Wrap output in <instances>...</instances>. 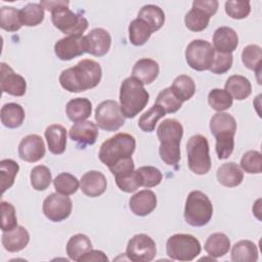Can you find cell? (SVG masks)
<instances>
[{"instance_id": "ab89813d", "label": "cell", "mask_w": 262, "mask_h": 262, "mask_svg": "<svg viewBox=\"0 0 262 262\" xmlns=\"http://www.w3.org/2000/svg\"><path fill=\"white\" fill-rule=\"evenodd\" d=\"M53 185L56 192L63 195H71L78 190L80 182L74 175L63 172L54 178Z\"/></svg>"}, {"instance_id": "9c48e42d", "label": "cell", "mask_w": 262, "mask_h": 262, "mask_svg": "<svg viewBox=\"0 0 262 262\" xmlns=\"http://www.w3.org/2000/svg\"><path fill=\"white\" fill-rule=\"evenodd\" d=\"M215 57V49L211 43L203 39L192 40L185 49L187 64L199 72L209 70Z\"/></svg>"}, {"instance_id": "44dd1931", "label": "cell", "mask_w": 262, "mask_h": 262, "mask_svg": "<svg viewBox=\"0 0 262 262\" xmlns=\"http://www.w3.org/2000/svg\"><path fill=\"white\" fill-rule=\"evenodd\" d=\"M1 242L6 251L15 253L24 250L28 246L30 234L24 226L17 225L14 229L3 232Z\"/></svg>"}, {"instance_id": "4fadbf2b", "label": "cell", "mask_w": 262, "mask_h": 262, "mask_svg": "<svg viewBox=\"0 0 262 262\" xmlns=\"http://www.w3.org/2000/svg\"><path fill=\"white\" fill-rule=\"evenodd\" d=\"M54 52L60 60H71L87 52V41L83 35H71L59 39L54 45Z\"/></svg>"}, {"instance_id": "6da1fadb", "label": "cell", "mask_w": 262, "mask_h": 262, "mask_svg": "<svg viewBox=\"0 0 262 262\" xmlns=\"http://www.w3.org/2000/svg\"><path fill=\"white\" fill-rule=\"evenodd\" d=\"M102 76L100 64L93 59H82L76 66L63 70L59 76L60 86L72 93L96 87Z\"/></svg>"}, {"instance_id": "d6986e66", "label": "cell", "mask_w": 262, "mask_h": 262, "mask_svg": "<svg viewBox=\"0 0 262 262\" xmlns=\"http://www.w3.org/2000/svg\"><path fill=\"white\" fill-rule=\"evenodd\" d=\"M106 178L99 171H89L86 172L80 182L82 192L90 198H96L101 195L106 190Z\"/></svg>"}, {"instance_id": "db71d44e", "label": "cell", "mask_w": 262, "mask_h": 262, "mask_svg": "<svg viewBox=\"0 0 262 262\" xmlns=\"http://www.w3.org/2000/svg\"><path fill=\"white\" fill-rule=\"evenodd\" d=\"M79 261L80 262H84V261H87V262H89V261H94V262L103 261V262H106V261H108V258L106 257V255L102 251L90 250L84 256H82Z\"/></svg>"}, {"instance_id": "f546056e", "label": "cell", "mask_w": 262, "mask_h": 262, "mask_svg": "<svg viewBox=\"0 0 262 262\" xmlns=\"http://www.w3.org/2000/svg\"><path fill=\"white\" fill-rule=\"evenodd\" d=\"M230 239L222 232L212 233L205 243L206 252L213 258H219L228 253Z\"/></svg>"}, {"instance_id": "484cf974", "label": "cell", "mask_w": 262, "mask_h": 262, "mask_svg": "<svg viewBox=\"0 0 262 262\" xmlns=\"http://www.w3.org/2000/svg\"><path fill=\"white\" fill-rule=\"evenodd\" d=\"M25 116V111L18 103L8 102L1 107V123L7 128L15 129L20 127L24 123Z\"/></svg>"}, {"instance_id": "ba28073f", "label": "cell", "mask_w": 262, "mask_h": 262, "mask_svg": "<svg viewBox=\"0 0 262 262\" xmlns=\"http://www.w3.org/2000/svg\"><path fill=\"white\" fill-rule=\"evenodd\" d=\"M200 241L186 233H177L170 236L166 244L167 255L172 260L191 261L201 253Z\"/></svg>"}, {"instance_id": "74e56055", "label": "cell", "mask_w": 262, "mask_h": 262, "mask_svg": "<svg viewBox=\"0 0 262 262\" xmlns=\"http://www.w3.org/2000/svg\"><path fill=\"white\" fill-rule=\"evenodd\" d=\"M18 170V164L11 159H4L0 162V180L2 193H4L13 185Z\"/></svg>"}, {"instance_id": "b9f144b4", "label": "cell", "mask_w": 262, "mask_h": 262, "mask_svg": "<svg viewBox=\"0 0 262 262\" xmlns=\"http://www.w3.org/2000/svg\"><path fill=\"white\" fill-rule=\"evenodd\" d=\"M30 179L33 188L41 191L49 187L52 180V176L48 167L44 165H38L32 169Z\"/></svg>"}, {"instance_id": "f35d334b", "label": "cell", "mask_w": 262, "mask_h": 262, "mask_svg": "<svg viewBox=\"0 0 262 262\" xmlns=\"http://www.w3.org/2000/svg\"><path fill=\"white\" fill-rule=\"evenodd\" d=\"M262 50L261 47L255 44L246 46L242 52V60L246 68L256 72L257 75L261 72Z\"/></svg>"}, {"instance_id": "816d5d0a", "label": "cell", "mask_w": 262, "mask_h": 262, "mask_svg": "<svg viewBox=\"0 0 262 262\" xmlns=\"http://www.w3.org/2000/svg\"><path fill=\"white\" fill-rule=\"evenodd\" d=\"M233 62V56L231 53H219L215 54L213 63L209 69L211 73L221 75L228 72L231 69Z\"/></svg>"}, {"instance_id": "681fc988", "label": "cell", "mask_w": 262, "mask_h": 262, "mask_svg": "<svg viewBox=\"0 0 262 262\" xmlns=\"http://www.w3.org/2000/svg\"><path fill=\"white\" fill-rule=\"evenodd\" d=\"M1 208V229L3 232L10 231L17 226V218L14 207L5 201L0 203Z\"/></svg>"}, {"instance_id": "e0dca14e", "label": "cell", "mask_w": 262, "mask_h": 262, "mask_svg": "<svg viewBox=\"0 0 262 262\" xmlns=\"http://www.w3.org/2000/svg\"><path fill=\"white\" fill-rule=\"evenodd\" d=\"M87 52L94 56H103L111 48L112 37L110 33L102 28L91 30L86 36Z\"/></svg>"}, {"instance_id": "5b68a950", "label": "cell", "mask_w": 262, "mask_h": 262, "mask_svg": "<svg viewBox=\"0 0 262 262\" xmlns=\"http://www.w3.org/2000/svg\"><path fill=\"white\" fill-rule=\"evenodd\" d=\"M213 215V205L210 199L201 190H192L186 198L184 207L185 221L194 227L205 226Z\"/></svg>"}, {"instance_id": "603a6c76", "label": "cell", "mask_w": 262, "mask_h": 262, "mask_svg": "<svg viewBox=\"0 0 262 262\" xmlns=\"http://www.w3.org/2000/svg\"><path fill=\"white\" fill-rule=\"evenodd\" d=\"M45 138L49 151L53 155H61L67 147V130L59 124H53L46 128Z\"/></svg>"}, {"instance_id": "4316f807", "label": "cell", "mask_w": 262, "mask_h": 262, "mask_svg": "<svg viewBox=\"0 0 262 262\" xmlns=\"http://www.w3.org/2000/svg\"><path fill=\"white\" fill-rule=\"evenodd\" d=\"M225 90L232 98L236 100H244L250 96L252 92V85L246 77L232 75L226 80Z\"/></svg>"}, {"instance_id": "2e32d148", "label": "cell", "mask_w": 262, "mask_h": 262, "mask_svg": "<svg viewBox=\"0 0 262 262\" xmlns=\"http://www.w3.org/2000/svg\"><path fill=\"white\" fill-rule=\"evenodd\" d=\"M70 138L76 141L82 148L86 145H92L96 142L98 137V128L91 121H82L75 123L70 131Z\"/></svg>"}, {"instance_id": "9a60e30c", "label": "cell", "mask_w": 262, "mask_h": 262, "mask_svg": "<svg viewBox=\"0 0 262 262\" xmlns=\"http://www.w3.org/2000/svg\"><path fill=\"white\" fill-rule=\"evenodd\" d=\"M18 156L23 161L35 163L45 156V144L37 134L27 135L18 144Z\"/></svg>"}, {"instance_id": "7402d4cb", "label": "cell", "mask_w": 262, "mask_h": 262, "mask_svg": "<svg viewBox=\"0 0 262 262\" xmlns=\"http://www.w3.org/2000/svg\"><path fill=\"white\" fill-rule=\"evenodd\" d=\"M160 72L159 63L150 58H141L137 60L132 69V77L142 84L152 83Z\"/></svg>"}, {"instance_id": "60d3db41", "label": "cell", "mask_w": 262, "mask_h": 262, "mask_svg": "<svg viewBox=\"0 0 262 262\" xmlns=\"http://www.w3.org/2000/svg\"><path fill=\"white\" fill-rule=\"evenodd\" d=\"M166 115L165 111L158 104H154L147 112H145L138 120V127L144 132H152L160 119Z\"/></svg>"}, {"instance_id": "8d00e7d4", "label": "cell", "mask_w": 262, "mask_h": 262, "mask_svg": "<svg viewBox=\"0 0 262 262\" xmlns=\"http://www.w3.org/2000/svg\"><path fill=\"white\" fill-rule=\"evenodd\" d=\"M19 12L23 26L35 27L40 25L44 19V8L40 3H28Z\"/></svg>"}, {"instance_id": "d6a6232c", "label": "cell", "mask_w": 262, "mask_h": 262, "mask_svg": "<svg viewBox=\"0 0 262 262\" xmlns=\"http://www.w3.org/2000/svg\"><path fill=\"white\" fill-rule=\"evenodd\" d=\"M211 15L204 9L192 5V8L185 14L184 23L186 28L192 32L204 31L210 21Z\"/></svg>"}, {"instance_id": "cb8c5ba5", "label": "cell", "mask_w": 262, "mask_h": 262, "mask_svg": "<svg viewBox=\"0 0 262 262\" xmlns=\"http://www.w3.org/2000/svg\"><path fill=\"white\" fill-rule=\"evenodd\" d=\"M218 182L226 187H235L243 182L244 173L237 164L230 162L221 165L217 170Z\"/></svg>"}, {"instance_id": "ac0fdd59", "label": "cell", "mask_w": 262, "mask_h": 262, "mask_svg": "<svg viewBox=\"0 0 262 262\" xmlns=\"http://www.w3.org/2000/svg\"><path fill=\"white\" fill-rule=\"evenodd\" d=\"M157 207L156 193L149 189H142L133 194L129 200V208L136 216H146Z\"/></svg>"}, {"instance_id": "f1b7e54d", "label": "cell", "mask_w": 262, "mask_h": 262, "mask_svg": "<svg viewBox=\"0 0 262 262\" xmlns=\"http://www.w3.org/2000/svg\"><path fill=\"white\" fill-rule=\"evenodd\" d=\"M258 260V249L256 245L248 239L234 244L231 250V261L233 262H256Z\"/></svg>"}, {"instance_id": "ffe728a7", "label": "cell", "mask_w": 262, "mask_h": 262, "mask_svg": "<svg viewBox=\"0 0 262 262\" xmlns=\"http://www.w3.org/2000/svg\"><path fill=\"white\" fill-rule=\"evenodd\" d=\"M214 49L219 53H231L238 45L236 32L229 27L218 28L213 35Z\"/></svg>"}, {"instance_id": "8fae6325", "label": "cell", "mask_w": 262, "mask_h": 262, "mask_svg": "<svg viewBox=\"0 0 262 262\" xmlns=\"http://www.w3.org/2000/svg\"><path fill=\"white\" fill-rule=\"evenodd\" d=\"M126 255L133 262H149L157 255L156 243L147 234H135L127 244Z\"/></svg>"}, {"instance_id": "52a82bcc", "label": "cell", "mask_w": 262, "mask_h": 262, "mask_svg": "<svg viewBox=\"0 0 262 262\" xmlns=\"http://www.w3.org/2000/svg\"><path fill=\"white\" fill-rule=\"evenodd\" d=\"M187 164L191 172L196 175H205L211 169L209 142L201 134L191 136L186 143Z\"/></svg>"}, {"instance_id": "3957f363", "label": "cell", "mask_w": 262, "mask_h": 262, "mask_svg": "<svg viewBox=\"0 0 262 262\" xmlns=\"http://www.w3.org/2000/svg\"><path fill=\"white\" fill-rule=\"evenodd\" d=\"M149 94L143 84L133 77L126 78L120 87V108L125 118L136 117L147 104Z\"/></svg>"}, {"instance_id": "f5cc1de1", "label": "cell", "mask_w": 262, "mask_h": 262, "mask_svg": "<svg viewBox=\"0 0 262 262\" xmlns=\"http://www.w3.org/2000/svg\"><path fill=\"white\" fill-rule=\"evenodd\" d=\"M192 5L204 9L211 16H213L217 12L219 3L217 0H194L192 2Z\"/></svg>"}, {"instance_id": "f6af8a7d", "label": "cell", "mask_w": 262, "mask_h": 262, "mask_svg": "<svg viewBox=\"0 0 262 262\" xmlns=\"http://www.w3.org/2000/svg\"><path fill=\"white\" fill-rule=\"evenodd\" d=\"M232 99L233 98L226 90L219 88L212 89L208 95V102L210 106L218 113L226 111L229 107H231Z\"/></svg>"}, {"instance_id": "8992f818", "label": "cell", "mask_w": 262, "mask_h": 262, "mask_svg": "<svg viewBox=\"0 0 262 262\" xmlns=\"http://www.w3.org/2000/svg\"><path fill=\"white\" fill-rule=\"evenodd\" d=\"M69 1H64L62 4L53 8L51 12V20L56 29L63 34L82 35L88 28V20L69 7Z\"/></svg>"}, {"instance_id": "83f0119b", "label": "cell", "mask_w": 262, "mask_h": 262, "mask_svg": "<svg viewBox=\"0 0 262 262\" xmlns=\"http://www.w3.org/2000/svg\"><path fill=\"white\" fill-rule=\"evenodd\" d=\"M66 250L71 260L79 261L82 256L92 250V243L87 235L78 233L70 237Z\"/></svg>"}, {"instance_id": "c3c4849f", "label": "cell", "mask_w": 262, "mask_h": 262, "mask_svg": "<svg viewBox=\"0 0 262 262\" xmlns=\"http://www.w3.org/2000/svg\"><path fill=\"white\" fill-rule=\"evenodd\" d=\"M141 179V186L143 187H154L161 183L163 179L162 172L152 166H142L136 170Z\"/></svg>"}, {"instance_id": "7dc6e473", "label": "cell", "mask_w": 262, "mask_h": 262, "mask_svg": "<svg viewBox=\"0 0 262 262\" xmlns=\"http://www.w3.org/2000/svg\"><path fill=\"white\" fill-rule=\"evenodd\" d=\"M242 169L249 174H260L262 171V156L258 150H249L241 160Z\"/></svg>"}, {"instance_id": "d590c367", "label": "cell", "mask_w": 262, "mask_h": 262, "mask_svg": "<svg viewBox=\"0 0 262 262\" xmlns=\"http://www.w3.org/2000/svg\"><path fill=\"white\" fill-rule=\"evenodd\" d=\"M210 130L215 136L220 132H236V121L227 113H217L210 120Z\"/></svg>"}, {"instance_id": "7bdbcfd3", "label": "cell", "mask_w": 262, "mask_h": 262, "mask_svg": "<svg viewBox=\"0 0 262 262\" xmlns=\"http://www.w3.org/2000/svg\"><path fill=\"white\" fill-rule=\"evenodd\" d=\"M155 103L160 105L166 114L176 113L182 105V101L174 94L170 87L163 89L158 94Z\"/></svg>"}, {"instance_id": "bcb514c9", "label": "cell", "mask_w": 262, "mask_h": 262, "mask_svg": "<svg viewBox=\"0 0 262 262\" xmlns=\"http://www.w3.org/2000/svg\"><path fill=\"white\" fill-rule=\"evenodd\" d=\"M117 186L124 192H134L141 186V179L136 170L115 175Z\"/></svg>"}, {"instance_id": "30bf717a", "label": "cell", "mask_w": 262, "mask_h": 262, "mask_svg": "<svg viewBox=\"0 0 262 262\" xmlns=\"http://www.w3.org/2000/svg\"><path fill=\"white\" fill-rule=\"evenodd\" d=\"M97 126L105 131H117L125 124L124 116L116 100L107 99L100 102L95 110Z\"/></svg>"}, {"instance_id": "d4e9b609", "label": "cell", "mask_w": 262, "mask_h": 262, "mask_svg": "<svg viewBox=\"0 0 262 262\" xmlns=\"http://www.w3.org/2000/svg\"><path fill=\"white\" fill-rule=\"evenodd\" d=\"M68 118L72 122H82L88 119L92 113V103L88 98L77 97L71 99L66 106Z\"/></svg>"}, {"instance_id": "5bb4252c", "label": "cell", "mask_w": 262, "mask_h": 262, "mask_svg": "<svg viewBox=\"0 0 262 262\" xmlns=\"http://www.w3.org/2000/svg\"><path fill=\"white\" fill-rule=\"evenodd\" d=\"M0 87L2 92L13 96H23L27 90V83L23 76L14 71L5 62L0 63Z\"/></svg>"}, {"instance_id": "7a4b0ae2", "label": "cell", "mask_w": 262, "mask_h": 262, "mask_svg": "<svg viewBox=\"0 0 262 262\" xmlns=\"http://www.w3.org/2000/svg\"><path fill=\"white\" fill-rule=\"evenodd\" d=\"M160 140L159 155L168 166H177L180 161V142L183 135V127L176 119L164 120L157 129Z\"/></svg>"}, {"instance_id": "1f68e13d", "label": "cell", "mask_w": 262, "mask_h": 262, "mask_svg": "<svg viewBox=\"0 0 262 262\" xmlns=\"http://www.w3.org/2000/svg\"><path fill=\"white\" fill-rule=\"evenodd\" d=\"M138 18L145 21L154 32L160 30L165 23V13L161 7L147 4L141 7L138 12Z\"/></svg>"}, {"instance_id": "f907efd6", "label": "cell", "mask_w": 262, "mask_h": 262, "mask_svg": "<svg viewBox=\"0 0 262 262\" xmlns=\"http://www.w3.org/2000/svg\"><path fill=\"white\" fill-rule=\"evenodd\" d=\"M225 12L231 18L243 19L246 18L251 12V5L249 1L229 0L225 2Z\"/></svg>"}, {"instance_id": "277c9868", "label": "cell", "mask_w": 262, "mask_h": 262, "mask_svg": "<svg viewBox=\"0 0 262 262\" xmlns=\"http://www.w3.org/2000/svg\"><path fill=\"white\" fill-rule=\"evenodd\" d=\"M136 146L135 138L128 133H118L100 145L99 160L108 168L121 160L132 157Z\"/></svg>"}, {"instance_id": "836d02e7", "label": "cell", "mask_w": 262, "mask_h": 262, "mask_svg": "<svg viewBox=\"0 0 262 262\" xmlns=\"http://www.w3.org/2000/svg\"><path fill=\"white\" fill-rule=\"evenodd\" d=\"M170 88L182 102L190 99L195 92L194 81L192 78L186 75H180L176 77Z\"/></svg>"}, {"instance_id": "7c38bea8", "label": "cell", "mask_w": 262, "mask_h": 262, "mask_svg": "<svg viewBox=\"0 0 262 262\" xmlns=\"http://www.w3.org/2000/svg\"><path fill=\"white\" fill-rule=\"evenodd\" d=\"M72 208L71 199L58 192L50 193L43 202V213L52 222L66 220L71 215Z\"/></svg>"}, {"instance_id": "e575fe53", "label": "cell", "mask_w": 262, "mask_h": 262, "mask_svg": "<svg viewBox=\"0 0 262 262\" xmlns=\"http://www.w3.org/2000/svg\"><path fill=\"white\" fill-rule=\"evenodd\" d=\"M20 12L12 6H2L0 8V27L7 32H16L21 28Z\"/></svg>"}, {"instance_id": "ee69618b", "label": "cell", "mask_w": 262, "mask_h": 262, "mask_svg": "<svg viewBox=\"0 0 262 262\" xmlns=\"http://www.w3.org/2000/svg\"><path fill=\"white\" fill-rule=\"evenodd\" d=\"M234 135L231 132H221L215 135L216 154L219 160H226L230 157L234 148Z\"/></svg>"}, {"instance_id": "4dcf8cb0", "label": "cell", "mask_w": 262, "mask_h": 262, "mask_svg": "<svg viewBox=\"0 0 262 262\" xmlns=\"http://www.w3.org/2000/svg\"><path fill=\"white\" fill-rule=\"evenodd\" d=\"M128 32L129 40L134 46H141L145 44L154 33L151 28L145 21L138 17L130 23Z\"/></svg>"}]
</instances>
